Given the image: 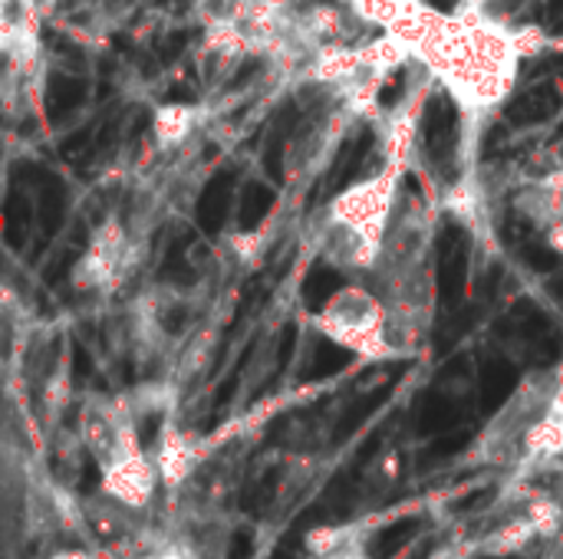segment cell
Returning <instances> with one entry per match:
<instances>
[{"instance_id":"6da1fadb","label":"cell","mask_w":563,"mask_h":559,"mask_svg":"<svg viewBox=\"0 0 563 559\" xmlns=\"http://www.w3.org/2000/svg\"><path fill=\"white\" fill-rule=\"evenodd\" d=\"M409 63H419L462 122V168L478 161L485 125L515 96L525 59L541 49V30L492 13L482 0H459L452 13L416 3L409 20L393 30Z\"/></svg>"},{"instance_id":"7a4b0ae2","label":"cell","mask_w":563,"mask_h":559,"mask_svg":"<svg viewBox=\"0 0 563 559\" xmlns=\"http://www.w3.org/2000/svg\"><path fill=\"white\" fill-rule=\"evenodd\" d=\"M409 66V86L393 105L396 112H389L379 138L383 161L369 175L336 191L307 227V244L313 257L346 280H363L373 270L406 198V175L416 152V122L429 89L435 86L419 63Z\"/></svg>"},{"instance_id":"3957f363","label":"cell","mask_w":563,"mask_h":559,"mask_svg":"<svg viewBox=\"0 0 563 559\" xmlns=\"http://www.w3.org/2000/svg\"><path fill=\"white\" fill-rule=\"evenodd\" d=\"M142 415L132 409L129 395H86L79 402V448L99 468V491L139 507L152 511L162 491L158 468L152 451L139 438Z\"/></svg>"},{"instance_id":"277c9868","label":"cell","mask_w":563,"mask_h":559,"mask_svg":"<svg viewBox=\"0 0 563 559\" xmlns=\"http://www.w3.org/2000/svg\"><path fill=\"white\" fill-rule=\"evenodd\" d=\"M313 329L330 339L333 346L366 359V362H396L402 359L396 336H393V320L383 303V297L363 283V280H346L336 287L323 306L313 313Z\"/></svg>"},{"instance_id":"5b68a950","label":"cell","mask_w":563,"mask_h":559,"mask_svg":"<svg viewBox=\"0 0 563 559\" xmlns=\"http://www.w3.org/2000/svg\"><path fill=\"white\" fill-rule=\"evenodd\" d=\"M558 372H534L518 385V392L505 402V409L485 425V432L475 441V461L482 468H498L515 474L528 471L531 441L538 425L544 422L551 402L561 392Z\"/></svg>"},{"instance_id":"8992f818","label":"cell","mask_w":563,"mask_h":559,"mask_svg":"<svg viewBox=\"0 0 563 559\" xmlns=\"http://www.w3.org/2000/svg\"><path fill=\"white\" fill-rule=\"evenodd\" d=\"M152 458H155V468H158V484H162V497H172L178 494L191 474L208 461V451L198 438L185 435L175 418H162V428H158V438H155V448H152Z\"/></svg>"},{"instance_id":"52a82bcc","label":"cell","mask_w":563,"mask_h":559,"mask_svg":"<svg viewBox=\"0 0 563 559\" xmlns=\"http://www.w3.org/2000/svg\"><path fill=\"white\" fill-rule=\"evenodd\" d=\"M340 3L373 33H393L409 20L419 0H340Z\"/></svg>"},{"instance_id":"ba28073f","label":"cell","mask_w":563,"mask_h":559,"mask_svg":"<svg viewBox=\"0 0 563 559\" xmlns=\"http://www.w3.org/2000/svg\"><path fill=\"white\" fill-rule=\"evenodd\" d=\"M139 559H205L185 537H178V534H165L155 547H148L145 554Z\"/></svg>"},{"instance_id":"9c48e42d","label":"cell","mask_w":563,"mask_h":559,"mask_svg":"<svg viewBox=\"0 0 563 559\" xmlns=\"http://www.w3.org/2000/svg\"><path fill=\"white\" fill-rule=\"evenodd\" d=\"M399 468H402V461H399V451H386L383 458H376V465L369 468V481L379 488V494H386V491L396 484V478H399Z\"/></svg>"},{"instance_id":"30bf717a","label":"cell","mask_w":563,"mask_h":559,"mask_svg":"<svg viewBox=\"0 0 563 559\" xmlns=\"http://www.w3.org/2000/svg\"><path fill=\"white\" fill-rule=\"evenodd\" d=\"M46 559H96V554L86 550V547H59V550H53Z\"/></svg>"},{"instance_id":"8fae6325","label":"cell","mask_w":563,"mask_h":559,"mask_svg":"<svg viewBox=\"0 0 563 559\" xmlns=\"http://www.w3.org/2000/svg\"><path fill=\"white\" fill-rule=\"evenodd\" d=\"M551 544H554V559H563V534L558 540H551Z\"/></svg>"},{"instance_id":"7c38bea8","label":"cell","mask_w":563,"mask_h":559,"mask_svg":"<svg viewBox=\"0 0 563 559\" xmlns=\"http://www.w3.org/2000/svg\"><path fill=\"white\" fill-rule=\"evenodd\" d=\"M558 484H561V491H563V461L558 465Z\"/></svg>"}]
</instances>
